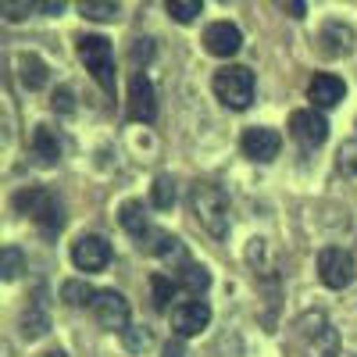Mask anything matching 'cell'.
I'll return each mask as SVG.
<instances>
[{
    "mask_svg": "<svg viewBox=\"0 0 357 357\" xmlns=\"http://www.w3.org/2000/svg\"><path fill=\"white\" fill-rule=\"evenodd\" d=\"M190 211L207 232L218 236V240L229 232V197L215 183H197L190 190Z\"/></svg>",
    "mask_w": 357,
    "mask_h": 357,
    "instance_id": "1",
    "label": "cell"
},
{
    "mask_svg": "<svg viewBox=\"0 0 357 357\" xmlns=\"http://www.w3.org/2000/svg\"><path fill=\"white\" fill-rule=\"evenodd\" d=\"M15 207L22 215H29L43 232H57L65 225V207L57 204V197L43 186H25L22 193H15Z\"/></svg>",
    "mask_w": 357,
    "mask_h": 357,
    "instance_id": "2",
    "label": "cell"
},
{
    "mask_svg": "<svg viewBox=\"0 0 357 357\" xmlns=\"http://www.w3.org/2000/svg\"><path fill=\"white\" fill-rule=\"evenodd\" d=\"M211 86H215V97L225 107H232V111H247L250 100H254V72L243 68V65L218 68L215 79H211Z\"/></svg>",
    "mask_w": 357,
    "mask_h": 357,
    "instance_id": "3",
    "label": "cell"
},
{
    "mask_svg": "<svg viewBox=\"0 0 357 357\" xmlns=\"http://www.w3.org/2000/svg\"><path fill=\"white\" fill-rule=\"evenodd\" d=\"M296 340L307 350V357H336L340 354V336L321 311H307L296 321Z\"/></svg>",
    "mask_w": 357,
    "mask_h": 357,
    "instance_id": "4",
    "label": "cell"
},
{
    "mask_svg": "<svg viewBox=\"0 0 357 357\" xmlns=\"http://www.w3.org/2000/svg\"><path fill=\"white\" fill-rule=\"evenodd\" d=\"M79 57H82L86 72L100 82V89L114 93V54H111V43L104 36H97V33L79 36Z\"/></svg>",
    "mask_w": 357,
    "mask_h": 357,
    "instance_id": "5",
    "label": "cell"
},
{
    "mask_svg": "<svg viewBox=\"0 0 357 357\" xmlns=\"http://www.w3.org/2000/svg\"><path fill=\"white\" fill-rule=\"evenodd\" d=\"M207 325H211V304L200 301V296H193V301H183V304L172 307V329H175L178 340L204 333Z\"/></svg>",
    "mask_w": 357,
    "mask_h": 357,
    "instance_id": "6",
    "label": "cell"
},
{
    "mask_svg": "<svg viewBox=\"0 0 357 357\" xmlns=\"http://www.w3.org/2000/svg\"><path fill=\"white\" fill-rule=\"evenodd\" d=\"M318 279L329 289H347L354 279V257L343 247H325L318 254Z\"/></svg>",
    "mask_w": 357,
    "mask_h": 357,
    "instance_id": "7",
    "label": "cell"
},
{
    "mask_svg": "<svg viewBox=\"0 0 357 357\" xmlns=\"http://www.w3.org/2000/svg\"><path fill=\"white\" fill-rule=\"evenodd\" d=\"M72 264L79 268V272H104V268L111 264V243L104 240V236H79V240L72 243Z\"/></svg>",
    "mask_w": 357,
    "mask_h": 357,
    "instance_id": "8",
    "label": "cell"
},
{
    "mask_svg": "<svg viewBox=\"0 0 357 357\" xmlns=\"http://www.w3.org/2000/svg\"><path fill=\"white\" fill-rule=\"evenodd\" d=\"M93 314H97V321L104 325V329H111V333H126L129 329V301H126L122 293H114V289H100L97 293Z\"/></svg>",
    "mask_w": 357,
    "mask_h": 357,
    "instance_id": "9",
    "label": "cell"
},
{
    "mask_svg": "<svg viewBox=\"0 0 357 357\" xmlns=\"http://www.w3.org/2000/svg\"><path fill=\"white\" fill-rule=\"evenodd\" d=\"M240 146H243V154H247L250 161L268 165V161H275V158H279V151H282V136H279L275 129L254 126V129H247V132H243Z\"/></svg>",
    "mask_w": 357,
    "mask_h": 357,
    "instance_id": "10",
    "label": "cell"
},
{
    "mask_svg": "<svg viewBox=\"0 0 357 357\" xmlns=\"http://www.w3.org/2000/svg\"><path fill=\"white\" fill-rule=\"evenodd\" d=\"M289 132L301 139L304 146H321L325 139H329V122H325L321 111H293L289 114Z\"/></svg>",
    "mask_w": 357,
    "mask_h": 357,
    "instance_id": "11",
    "label": "cell"
},
{
    "mask_svg": "<svg viewBox=\"0 0 357 357\" xmlns=\"http://www.w3.org/2000/svg\"><path fill=\"white\" fill-rule=\"evenodd\" d=\"M129 114L136 118V122H146V126H151L154 118H158L154 86H151V79H146L143 72H136L132 82H129Z\"/></svg>",
    "mask_w": 357,
    "mask_h": 357,
    "instance_id": "12",
    "label": "cell"
},
{
    "mask_svg": "<svg viewBox=\"0 0 357 357\" xmlns=\"http://www.w3.org/2000/svg\"><path fill=\"white\" fill-rule=\"evenodd\" d=\"M204 47H207V54H215V57H232L236 50L243 47V33L232 22H215V25L204 29Z\"/></svg>",
    "mask_w": 357,
    "mask_h": 357,
    "instance_id": "13",
    "label": "cell"
},
{
    "mask_svg": "<svg viewBox=\"0 0 357 357\" xmlns=\"http://www.w3.org/2000/svg\"><path fill=\"white\" fill-rule=\"evenodd\" d=\"M343 97H347V86H343V79H336V75H329V72H321V75H314V79L307 82V100H311L318 111H329V107H336Z\"/></svg>",
    "mask_w": 357,
    "mask_h": 357,
    "instance_id": "14",
    "label": "cell"
},
{
    "mask_svg": "<svg viewBox=\"0 0 357 357\" xmlns=\"http://www.w3.org/2000/svg\"><path fill=\"white\" fill-rule=\"evenodd\" d=\"M318 43H321V54L325 57H347L354 50V29L347 22H325L321 33H318Z\"/></svg>",
    "mask_w": 357,
    "mask_h": 357,
    "instance_id": "15",
    "label": "cell"
},
{
    "mask_svg": "<svg viewBox=\"0 0 357 357\" xmlns=\"http://www.w3.org/2000/svg\"><path fill=\"white\" fill-rule=\"evenodd\" d=\"M29 146H33V154L40 158V165H57L61 161V136H57V129H50V126H36Z\"/></svg>",
    "mask_w": 357,
    "mask_h": 357,
    "instance_id": "16",
    "label": "cell"
},
{
    "mask_svg": "<svg viewBox=\"0 0 357 357\" xmlns=\"http://www.w3.org/2000/svg\"><path fill=\"white\" fill-rule=\"evenodd\" d=\"M118 222H122V229L132 236V240H143V236L154 229L151 222H146V211H143V204H139V200H126V204H122V211H118Z\"/></svg>",
    "mask_w": 357,
    "mask_h": 357,
    "instance_id": "17",
    "label": "cell"
},
{
    "mask_svg": "<svg viewBox=\"0 0 357 357\" xmlns=\"http://www.w3.org/2000/svg\"><path fill=\"white\" fill-rule=\"evenodd\" d=\"M15 65H18V79H22L25 89H43L47 86V65L36 54H18Z\"/></svg>",
    "mask_w": 357,
    "mask_h": 357,
    "instance_id": "18",
    "label": "cell"
},
{
    "mask_svg": "<svg viewBox=\"0 0 357 357\" xmlns=\"http://www.w3.org/2000/svg\"><path fill=\"white\" fill-rule=\"evenodd\" d=\"M47 329H50L47 301H43V289H36V304H33V311H25V318H22V333H25L29 340H40Z\"/></svg>",
    "mask_w": 357,
    "mask_h": 357,
    "instance_id": "19",
    "label": "cell"
},
{
    "mask_svg": "<svg viewBox=\"0 0 357 357\" xmlns=\"http://www.w3.org/2000/svg\"><path fill=\"white\" fill-rule=\"evenodd\" d=\"M79 15L89 22H114L118 11H122V0H75Z\"/></svg>",
    "mask_w": 357,
    "mask_h": 357,
    "instance_id": "20",
    "label": "cell"
},
{
    "mask_svg": "<svg viewBox=\"0 0 357 357\" xmlns=\"http://www.w3.org/2000/svg\"><path fill=\"white\" fill-rule=\"evenodd\" d=\"M97 293H100V289H93L89 282H82V279H68V282L61 286V301L72 304V307H93Z\"/></svg>",
    "mask_w": 357,
    "mask_h": 357,
    "instance_id": "21",
    "label": "cell"
},
{
    "mask_svg": "<svg viewBox=\"0 0 357 357\" xmlns=\"http://www.w3.org/2000/svg\"><path fill=\"white\" fill-rule=\"evenodd\" d=\"M139 250L154 254V257H172V254H178V240H175V236H168V232H161V229H151L139 240Z\"/></svg>",
    "mask_w": 357,
    "mask_h": 357,
    "instance_id": "22",
    "label": "cell"
},
{
    "mask_svg": "<svg viewBox=\"0 0 357 357\" xmlns=\"http://www.w3.org/2000/svg\"><path fill=\"white\" fill-rule=\"evenodd\" d=\"M178 286H183L186 293H193V296H200L207 286H211V275H207V268H200V264H186L183 272H178V279H175Z\"/></svg>",
    "mask_w": 357,
    "mask_h": 357,
    "instance_id": "23",
    "label": "cell"
},
{
    "mask_svg": "<svg viewBox=\"0 0 357 357\" xmlns=\"http://www.w3.org/2000/svg\"><path fill=\"white\" fill-rule=\"evenodd\" d=\"M151 200H154L158 211H168V207H175V178H172V175H158V178H154Z\"/></svg>",
    "mask_w": 357,
    "mask_h": 357,
    "instance_id": "24",
    "label": "cell"
},
{
    "mask_svg": "<svg viewBox=\"0 0 357 357\" xmlns=\"http://www.w3.org/2000/svg\"><path fill=\"white\" fill-rule=\"evenodd\" d=\"M165 8H168V15H172L178 25H190V22H197V15L204 11V0H165Z\"/></svg>",
    "mask_w": 357,
    "mask_h": 357,
    "instance_id": "25",
    "label": "cell"
},
{
    "mask_svg": "<svg viewBox=\"0 0 357 357\" xmlns=\"http://www.w3.org/2000/svg\"><path fill=\"white\" fill-rule=\"evenodd\" d=\"M25 272V257L18 247H4V254H0V275H4L8 282H15L18 275Z\"/></svg>",
    "mask_w": 357,
    "mask_h": 357,
    "instance_id": "26",
    "label": "cell"
},
{
    "mask_svg": "<svg viewBox=\"0 0 357 357\" xmlns=\"http://www.w3.org/2000/svg\"><path fill=\"white\" fill-rule=\"evenodd\" d=\"M151 289H154V304H158V311H165L168 301L175 296V289H178V282H172L168 275H154V279H151Z\"/></svg>",
    "mask_w": 357,
    "mask_h": 357,
    "instance_id": "27",
    "label": "cell"
},
{
    "mask_svg": "<svg viewBox=\"0 0 357 357\" xmlns=\"http://www.w3.org/2000/svg\"><path fill=\"white\" fill-rule=\"evenodd\" d=\"M29 11H36V0H0V15L8 22H22L29 18Z\"/></svg>",
    "mask_w": 357,
    "mask_h": 357,
    "instance_id": "28",
    "label": "cell"
},
{
    "mask_svg": "<svg viewBox=\"0 0 357 357\" xmlns=\"http://www.w3.org/2000/svg\"><path fill=\"white\" fill-rule=\"evenodd\" d=\"M122 336H126V347H129L132 354H139V350L151 347V333H146V329H132V325H129Z\"/></svg>",
    "mask_w": 357,
    "mask_h": 357,
    "instance_id": "29",
    "label": "cell"
},
{
    "mask_svg": "<svg viewBox=\"0 0 357 357\" xmlns=\"http://www.w3.org/2000/svg\"><path fill=\"white\" fill-rule=\"evenodd\" d=\"M72 89H57L54 93V111H61V114H72Z\"/></svg>",
    "mask_w": 357,
    "mask_h": 357,
    "instance_id": "30",
    "label": "cell"
},
{
    "mask_svg": "<svg viewBox=\"0 0 357 357\" xmlns=\"http://www.w3.org/2000/svg\"><path fill=\"white\" fill-rule=\"evenodd\" d=\"M36 11L40 15H61L65 11V0H36Z\"/></svg>",
    "mask_w": 357,
    "mask_h": 357,
    "instance_id": "31",
    "label": "cell"
},
{
    "mask_svg": "<svg viewBox=\"0 0 357 357\" xmlns=\"http://www.w3.org/2000/svg\"><path fill=\"white\" fill-rule=\"evenodd\" d=\"M282 4H286V15H293V18H304V15H307L304 0H282Z\"/></svg>",
    "mask_w": 357,
    "mask_h": 357,
    "instance_id": "32",
    "label": "cell"
},
{
    "mask_svg": "<svg viewBox=\"0 0 357 357\" xmlns=\"http://www.w3.org/2000/svg\"><path fill=\"white\" fill-rule=\"evenodd\" d=\"M165 357H186L183 340H168V343H165Z\"/></svg>",
    "mask_w": 357,
    "mask_h": 357,
    "instance_id": "33",
    "label": "cell"
},
{
    "mask_svg": "<svg viewBox=\"0 0 357 357\" xmlns=\"http://www.w3.org/2000/svg\"><path fill=\"white\" fill-rule=\"evenodd\" d=\"M40 357H65L61 350H47V354H40Z\"/></svg>",
    "mask_w": 357,
    "mask_h": 357,
    "instance_id": "34",
    "label": "cell"
},
{
    "mask_svg": "<svg viewBox=\"0 0 357 357\" xmlns=\"http://www.w3.org/2000/svg\"><path fill=\"white\" fill-rule=\"evenodd\" d=\"M347 165H350V168L357 172V154H350V158H347Z\"/></svg>",
    "mask_w": 357,
    "mask_h": 357,
    "instance_id": "35",
    "label": "cell"
}]
</instances>
